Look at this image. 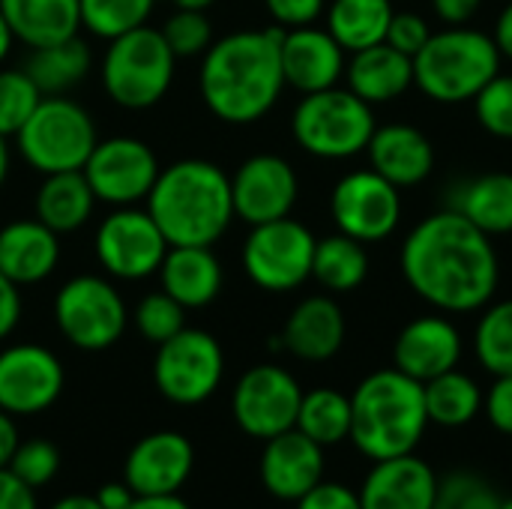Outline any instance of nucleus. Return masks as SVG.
<instances>
[{"mask_svg": "<svg viewBox=\"0 0 512 509\" xmlns=\"http://www.w3.org/2000/svg\"><path fill=\"white\" fill-rule=\"evenodd\" d=\"M399 264L408 288L441 312L486 309L501 279L492 237L453 207L426 216L405 237Z\"/></svg>", "mask_w": 512, "mask_h": 509, "instance_id": "obj_1", "label": "nucleus"}, {"mask_svg": "<svg viewBox=\"0 0 512 509\" xmlns=\"http://www.w3.org/2000/svg\"><path fill=\"white\" fill-rule=\"evenodd\" d=\"M279 42L282 27L237 30L213 39L198 69V90L213 117L249 126L273 111L285 90Z\"/></svg>", "mask_w": 512, "mask_h": 509, "instance_id": "obj_2", "label": "nucleus"}, {"mask_svg": "<svg viewBox=\"0 0 512 509\" xmlns=\"http://www.w3.org/2000/svg\"><path fill=\"white\" fill-rule=\"evenodd\" d=\"M144 204L171 246H213L237 219L231 177L210 159L162 168Z\"/></svg>", "mask_w": 512, "mask_h": 509, "instance_id": "obj_3", "label": "nucleus"}, {"mask_svg": "<svg viewBox=\"0 0 512 509\" xmlns=\"http://www.w3.org/2000/svg\"><path fill=\"white\" fill-rule=\"evenodd\" d=\"M426 429L423 384L399 369L372 372L351 393V441L372 462L414 453Z\"/></svg>", "mask_w": 512, "mask_h": 509, "instance_id": "obj_4", "label": "nucleus"}, {"mask_svg": "<svg viewBox=\"0 0 512 509\" xmlns=\"http://www.w3.org/2000/svg\"><path fill=\"white\" fill-rule=\"evenodd\" d=\"M501 72V51L495 39L474 27H447L432 33L414 54V84L432 102L462 105Z\"/></svg>", "mask_w": 512, "mask_h": 509, "instance_id": "obj_5", "label": "nucleus"}, {"mask_svg": "<svg viewBox=\"0 0 512 509\" xmlns=\"http://www.w3.org/2000/svg\"><path fill=\"white\" fill-rule=\"evenodd\" d=\"M177 57L168 48L159 27H135L117 39H108V48L99 63V78L105 96L129 111L153 108L165 99L174 81Z\"/></svg>", "mask_w": 512, "mask_h": 509, "instance_id": "obj_6", "label": "nucleus"}, {"mask_svg": "<svg viewBox=\"0 0 512 509\" xmlns=\"http://www.w3.org/2000/svg\"><path fill=\"white\" fill-rule=\"evenodd\" d=\"M375 126L372 105L339 84L306 93L291 114L294 141L318 159H351L363 153Z\"/></svg>", "mask_w": 512, "mask_h": 509, "instance_id": "obj_7", "label": "nucleus"}, {"mask_svg": "<svg viewBox=\"0 0 512 509\" xmlns=\"http://www.w3.org/2000/svg\"><path fill=\"white\" fill-rule=\"evenodd\" d=\"M99 135L90 111L69 96H42L30 120L18 129L21 159L36 174L81 171Z\"/></svg>", "mask_w": 512, "mask_h": 509, "instance_id": "obj_8", "label": "nucleus"}, {"mask_svg": "<svg viewBox=\"0 0 512 509\" xmlns=\"http://www.w3.org/2000/svg\"><path fill=\"white\" fill-rule=\"evenodd\" d=\"M54 324L60 336L81 351H105L117 345L129 324V309L114 282L81 273L54 294Z\"/></svg>", "mask_w": 512, "mask_h": 509, "instance_id": "obj_9", "label": "nucleus"}, {"mask_svg": "<svg viewBox=\"0 0 512 509\" xmlns=\"http://www.w3.org/2000/svg\"><path fill=\"white\" fill-rule=\"evenodd\" d=\"M315 234L285 216L273 222L252 225L243 240V270L252 285L270 294H285L300 288L312 279V258H315Z\"/></svg>", "mask_w": 512, "mask_h": 509, "instance_id": "obj_10", "label": "nucleus"}, {"mask_svg": "<svg viewBox=\"0 0 512 509\" xmlns=\"http://www.w3.org/2000/svg\"><path fill=\"white\" fill-rule=\"evenodd\" d=\"M225 375V354L216 336L207 330L183 327L168 342L156 345L153 384L171 405H201L207 402Z\"/></svg>", "mask_w": 512, "mask_h": 509, "instance_id": "obj_11", "label": "nucleus"}, {"mask_svg": "<svg viewBox=\"0 0 512 509\" xmlns=\"http://www.w3.org/2000/svg\"><path fill=\"white\" fill-rule=\"evenodd\" d=\"M168 240L156 219L135 207H114L96 228L93 237V252L99 267L120 282H141L159 273L165 255H168Z\"/></svg>", "mask_w": 512, "mask_h": 509, "instance_id": "obj_12", "label": "nucleus"}, {"mask_svg": "<svg viewBox=\"0 0 512 509\" xmlns=\"http://www.w3.org/2000/svg\"><path fill=\"white\" fill-rule=\"evenodd\" d=\"M159 171L162 168L153 147L132 135L96 141L93 153L81 168L96 201L111 207H135L147 201Z\"/></svg>", "mask_w": 512, "mask_h": 509, "instance_id": "obj_13", "label": "nucleus"}, {"mask_svg": "<svg viewBox=\"0 0 512 509\" xmlns=\"http://www.w3.org/2000/svg\"><path fill=\"white\" fill-rule=\"evenodd\" d=\"M300 399L303 390L288 369L261 363L240 375L231 393V414L249 438L270 441L297 426Z\"/></svg>", "mask_w": 512, "mask_h": 509, "instance_id": "obj_14", "label": "nucleus"}, {"mask_svg": "<svg viewBox=\"0 0 512 509\" xmlns=\"http://www.w3.org/2000/svg\"><path fill=\"white\" fill-rule=\"evenodd\" d=\"M330 216L336 228L360 243L387 240L402 219V195L378 171H351L345 174L330 195Z\"/></svg>", "mask_w": 512, "mask_h": 509, "instance_id": "obj_15", "label": "nucleus"}, {"mask_svg": "<svg viewBox=\"0 0 512 509\" xmlns=\"http://www.w3.org/2000/svg\"><path fill=\"white\" fill-rule=\"evenodd\" d=\"M66 384L63 363L45 345L21 342L0 351V411L33 417L48 411Z\"/></svg>", "mask_w": 512, "mask_h": 509, "instance_id": "obj_16", "label": "nucleus"}, {"mask_svg": "<svg viewBox=\"0 0 512 509\" xmlns=\"http://www.w3.org/2000/svg\"><path fill=\"white\" fill-rule=\"evenodd\" d=\"M300 195L297 171L276 153H255L231 174L234 216L249 228L291 216Z\"/></svg>", "mask_w": 512, "mask_h": 509, "instance_id": "obj_17", "label": "nucleus"}, {"mask_svg": "<svg viewBox=\"0 0 512 509\" xmlns=\"http://www.w3.org/2000/svg\"><path fill=\"white\" fill-rule=\"evenodd\" d=\"M195 468V447L180 432L144 435L126 456L123 483L135 495H177Z\"/></svg>", "mask_w": 512, "mask_h": 509, "instance_id": "obj_18", "label": "nucleus"}, {"mask_svg": "<svg viewBox=\"0 0 512 509\" xmlns=\"http://www.w3.org/2000/svg\"><path fill=\"white\" fill-rule=\"evenodd\" d=\"M345 48L330 36L327 27H294L282 30L279 57H282V75L285 87H294L297 93H318L327 87H336L339 78H345Z\"/></svg>", "mask_w": 512, "mask_h": 509, "instance_id": "obj_19", "label": "nucleus"}, {"mask_svg": "<svg viewBox=\"0 0 512 509\" xmlns=\"http://www.w3.org/2000/svg\"><path fill=\"white\" fill-rule=\"evenodd\" d=\"M462 357V336L444 315H423L402 327L393 345V369L426 384L450 369Z\"/></svg>", "mask_w": 512, "mask_h": 509, "instance_id": "obj_20", "label": "nucleus"}, {"mask_svg": "<svg viewBox=\"0 0 512 509\" xmlns=\"http://www.w3.org/2000/svg\"><path fill=\"white\" fill-rule=\"evenodd\" d=\"M321 480H324V447L306 438L300 429H288L264 441L261 483L273 498L297 504Z\"/></svg>", "mask_w": 512, "mask_h": 509, "instance_id": "obj_21", "label": "nucleus"}, {"mask_svg": "<svg viewBox=\"0 0 512 509\" xmlns=\"http://www.w3.org/2000/svg\"><path fill=\"white\" fill-rule=\"evenodd\" d=\"M438 477L420 456L381 459L369 471L360 489L363 509H432Z\"/></svg>", "mask_w": 512, "mask_h": 509, "instance_id": "obj_22", "label": "nucleus"}, {"mask_svg": "<svg viewBox=\"0 0 512 509\" xmlns=\"http://www.w3.org/2000/svg\"><path fill=\"white\" fill-rule=\"evenodd\" d=\"M279 339H282V351H288L306 363H324V360L336 357L345 342L342 306L324 294L300 300L291 309Z\"/></svg>", "mask_w": 512, "mask_h": 509, "instance_id": "obj_23", "label": "nucleus"}, {"mask_svg": "<svg viewBox=\"0 0 512 509\" xmlns=\"http://www.w3.org/2000/svg\"><path fill=\"white\" fill-rule=\"evenodd\" d=\"M366 153H369L372 171H378L399 189L417 186L435 171V147L411 123L375 126Z\"/></svg>", "mask_w": 512, "mask_h": 509, "instance_id": "obj_24", "label": "nucleus"}, {"mask_svg": "<svg viewBox=\"0 0 512 509\" xmlns=\"http://www.w3.org/2000/svg\"><path fill=\"white\" fill-rule=\"evenodd\" d=\"M60 264V234L33 219H12L0 228V273L21 285H39Z\"/></svg>", "mask_w": 512, "mask_h": 509, "instance_id": "obj_25", "label": "nucleus"}, {"mask_svg": "<svg viewBox=\"0 0 512 509\" xmlns=\"http://www.w3.org/2000/svg\"><path fill=\"white\" fill-rule=\"evenodd\" d=\"M159 282L168 297L183 309H204L222 291V261L213 246H168V255L159 267Z\"/></svg>", "mask_w": 512, "mask_h": 509, "instance_id": "obj_26", "label": "nucleus"}, {"mask_svg": "<svg viewBox=\"0 0 512 509\" xmlns=\"http://www.w3.org/2000/svg\"><path fill=\"white\" fill-rule=\"evenodd\" d=\"M345 78L348 90L375 108L399 99L414 84V57L396 51L387 42H378L351 54V60L345 63Z\"/></svg>", "mask_w": 512, "mask_h": 509, "instance_id": "obj_27", "label": "nucleus"}, {"mask_svg": "<svg viewBox=\"0 0 512 509\" xmlns=\"http://www.w3.org/2000/svg\"><path fill=\"white\" fill-rule=\"evenodd\" d=\"M0 12L15 42L27 48L63 42L81 30L78 0H0Z\"/></svg>", "mask_w": 512, "mask_h": 509, "instance_id": "obj_28", "label": "nucleus"}, {"mask_svg": "<svg viewBox=\"0 0 512 509\" xmlns=\"http://www.w3.org/2000/svg\"><path fill=\"white\" fill-rule=\"evenodd\" d=\"M96 207V195L81 171H60L45 174L36 198H33V216L48 225L54 234H72L81 231Z\"/></svg>", "mask_w": 512, "mask_h": 509, "instance_id": "obj_29", "label": "nucleus"}, {"mask_svg": "<svg viewBox=\"0 0 512 509\" xmlns=\"http://www.w3.org/2000/svg\"><path fill=\"white\" fill-rule=\"evenodd\" d=\"M453 210L489 237L512 234V174L489 171L465 180L453 195Z\"/></svg>", "mask_w": 512, "mask_h": 509, "instance_id": "obj_30", "label": "nucleus"}, {"mask_svg": "<svg viewBox=\"0 0 512 509\" xmlns=\"http://www.w3.org/2000/svg\"><path fill=\"white\" fill-rule=\"evenodd\" d=\"M90 66H93L90 45L81 36H69L63 42L30 48L24 72L42 90V96H66L90 75Z\"/></svg>", "mask_w": 512, "mask_h": 509, "instance_id": "obj_31", "label": "nucleus"}, {"mask_svg": "<svg viewBox=\"0 0 512 509\" xmlns=\"http://www.w3.org/2000/svg\"><path fill=\"white\" fill-rule=\"evenodd\" d=\"M390 0H333L327 6V30L345 51H363L387 39L393 18Z\"/></svg>", "mask_w": 512, "mask_h": 509, "instance_id": "obj_32", "label": "nucleus"}, {"mask_svg": "<svg viewBox=\"0 0 512 509\" xmlns=\"http://www.w3.org/2000/svg\"><path fill=\"white\" fill-rule=\"evenodd\" d=\"M369 276V252L366 243L348 234H330L315 243L312 258V279L333 294L357 291Z\"/></svg>", "mask_w": 512, "mask_h": 509, "instance_id": "obj_33", "label": "nucleus"}, {"mask_svg": "<svg viewBox=\"0 0 512 509\" xmlns=\"http://www.w3.org/2000/svg\"><path fill=\"white\" fill-rule=\"evenodd\" d=\"M423 402L429 423L444 429H462L483 411V390L474 378L462 375L459 369H450L423 384Z\"/></svg>", "mask_w": 512, "mask_h": 509, "instance_id": "obj_34", "label": "nucleus"}, {"mask_svg": "<svg viewBox=\"0 0 512 509\" xmlns=\"http://www.w3.org/2000/svg\"><path fill=\"white\" fill-rule=\"evenodd\" d=\"M294 429H300L306 438H312L321 447L342 444L345 438H351V396L333 387H318L303 393Z\"/></svg>", "mask_w": 512, "mask_h": 509, "instance_id": "obj_35", "label": "nucleus"}, {"mask_svg": "<svg viewBox=\"0 0 512 509\" xmlns=\"http://www.w3.org/2000/svg\"><path fill=\"white\" fill-rule=\"evenodd\" d=\"M159 0H78L81 27L96 39H117L135 27H144Z\"/></svg>", "mask_w": 512, "mask_h": 509, "instance_id": "obj_36", "label": "nucleus"}, {"mask_svg": "<svg viewBox=\"0 0 512 509\" xmlns=\"http://www.w3.org/2000/svg\"><path fill=\"white\" fill-rule=\"evenodd\" d=\"M474 351L486 372L512 375V300L489 303L477 330H474Z\"/></svg>", "mask_w": 512, "mask_h": 509, "instance_id": "obj_37", "label": "nucleus"}, {"mask_svg": "<svg viewBox=\"0 0 512 509\" xmlns=\"http://www.w3.org/2000/svg\"><path fill=\"white\" fill-rule=\"evenodd\" d=\"M42 90L24 69H0V135L15 138L18 129L30 120Z\"/></svg>", "mask_w": 512, "mask_h": 509, "instance_id": "obj_38", "label": "nucleus"}, {"mask_svg": "<svg viewBox=\"0 0 512 509\" xmlns=\"http://www.w3.org/2000/svg\"><path fill=\"white\" fill-rule=\"evenodd\" d=\"M129 318H132L135 330L153 345L168 342L171 336H177L186 327V309L174 297H168L165 291L147 294Z\"/></svg>", "mask_w": 512, "mask_h": 509, "instance_id": "obj_39", "label": "nucleus"}, {"mask_svg": "<svg viewBox=\"0 0 512 509\" xmlns=\"http://www.w3.org/2000/svg\"><path fill=\"white\" fill-rule=\"evenodd\" d=\"M159 30L177 60L204 57V51L213 45V24L207 12L198 9H174Z\"/></svg>", "mask_w": 512, "mask_h": 509, "instance_id": "obj_40", "label": "nucleus"}, {"mask_svg": "<svg viewBox=\"0 0 512 509\" xmlns=\"http://www.w3.org/2000/svg\"><path fill=\"white\" fill-rule=\"evenodd\" d=\"M432 509H501L498 492L471 471H456L438 480Z\"/></svg>", "mask_w": 512, "mask_h": 509, "instance_id": "obj_41", "label": "nucleus"}, {"mask_svg": "<svg viewBox=\"0 0 512 509\" xmlns=\"http://www.w3.org/2000/svg\"><path fill=\"white\" fill-rule=\"evenodd\" d=\"M9 471L27 483L30 489H42L48 486L57 471H60V450L45 441V438H30V441H21L9 459Z\"/></svg>", "mask_w": 512, "mask_h": 509, "instance_id": "obj_42", "label": "nucleus"}, {"mask_svg": "<svg viewBox=\"0 0 512 509\" xmlns=\"http://www.w3.org/2000/svg\"><path fill=\"white\" fill-rule=\"evenodd\" d=\"M474 114L477 123L495 135L512 138V75H495L477 96H474Z\"/></svg>", "mask_w": 512, "mask_h": 509, "instance_id": "obj_43", "label": "nucleus"}, {"mask_svg": "<svg viewBox=\"0 0 512 509\" xmlns=\"http://www.w3.org/2000/svg\"><path fill=\"white\" fill-rule=\"evenodd\" d=\"M432 36V27L423 15L417 12H393L390 27H387V45H393L396 51L414 57Z\"/></svg>", "mask_w": 512, "mask_h": 509, "instance_id": "obj_44", "label": "nucleus"}, {"mask_svg": "<svg viewBox=\"0 0 512 509\" xmlns=\"http://www.w3.org/2000/svg\"><path fill=\"white\" fill-rule=\"evenodd\" d=\"M264 6H267L276 27L294 30V27L315 24L324 15L327 0H264Z\"/></svg>", "mask_w": 512, "mask_h": 509, "instance_id": "obj_45", "label": "nucleus"}, {"mask_svg": "<svg viewBox=\"0 0 512 509\" xmlns=\"http://www.w3.org/2000/svg\"><path fill=\"white\" fill-rule=\"evenodd\" d=\"M297 509H363L360 507V492L342 486V483H327L321 480L315 489H309L300 501Z\"/></svg>", "mask_w": 512, "mask_h": 509, "instance_id": "obj_46", "label": "nucleus"}, {"mask_svg": "<svg viewBox=\"0 0 512 509\" xmlns=\"http://www.w3.org/2000/svg\"><path fill=\"white\" fill-rule=\"evenodd\" d=\"M483 411L498 432L512 435V375L495 378V384L483 396Z\"/></svg>", "mask_w": 512, "mask_h": 509, "instance_id": "obj_47", "label": "nucleus"}, {"mask_svg": "<svg viewBox=\"0 0 512 509\" xmlns=\"http://www.w3.org/2000/svg\"><path fill=\"white\" fill-rule=\"evenodd\" d=\"M33 492L36 489L21 483L9 468L0 471V509H39Z\"/></svg>", "mask_w": 512, "mask_h": 509, "instance_id": "obj_48", "label": "nucleus"}, {"mask_svg": "<svg viewBox=\"0 0 512 509\" xmlns=\"http://www.w3.org/2000/svg\"><path fill=\"white\" fill-rule=\"evenodd\" d=\"M21 321V291L12 279L0 273V339L12 336Z\"/></svg>", "mask_w": 512, "mask_h": 509, "instance_id": "obj_49", "label": "nucleus"}, {"mask_svg": "<svg viewBox=\"0 0 512 509\" xmlns=\"http://www.w3.org/2000/svg\"><path fill=\"white\" fill-rule=\"evenodd\" d=\"M429 3L447 27H465L483 6V0H429Z\"/></svg>", "mask_w": 512, "mask_h": 509, "instance_id": "obj_50", "label": "nucleus"}, {"mask_svg": "<svg viewBox=\"0 0 512 509\" xmlns=\"http://www.w3.org/2000/svg\"><path fill=\"white\" fill-rule=\"evenodd\" d=\"M96 501L102 509H126L135 501V492L126 486V483H105L99 492H96Z\"/></svg>", "mask_w": 512, "mask_h": 509, "instance_id": "obj_51", "label": "nucleus"}, {"mask_svg": "<svg viewBox=\"0 0 512 509\" xmlns=\"http://www.w3.org/2000/svg\"><path fill=\"white\" fill-rule=\"evenodd\" d=\"M18 444H21V438H18V429H15L12 414L0 411V471L9 468V459H12V453H15Z\"/></svg>", "mask_w": 512, "mask_h": 509, "instance_id": "obj_52", "label": "nucleus"}, {"mask_svg": "<svg viewBox=\"0 0 512 509\" xmlns=\"http://www.w3.org/2000/svg\"><path fill=\"white\" fill-rule=\"evenodd\" d=\"M492 39H495L501 57L512 60V0L501 9V15L495 21V30H492Z\"/></svg>", "mask_w": 512, "mask_h": 509, "instance_id": "obj_53", "label": "nucleus"}, {"mask_svg": "<svg viewBox=\"0 0 512 509\" xmlns=\"http://www.w3.org/2000/svg\"><path fill=\"white\" fill-rule=\"evenodd\" d=\"M126 509H192L180 495H135Z\"/></svg>", "mask_w": 512, "mask_h": 509, "instance_id": "obj_54", "label": "nucleus"}, {"mask_svg": "<svg viewBox=\"0 0 512 509\" xmlns=\"http://www.w3.org/2000/svg\"><path fill=\"white\" fill-rule=\"evenodd\" d=\"M51 509H102V507H99L96 495H66V498H60V501H57Z\"/></svg>", "mask_w": 512, "mask_h": 509, "instance_id": "obj_55", "label": "nucleus"}, {"mask_svg": "<svg viewBox=\"0 0 512 509\" xmlns=\"http://www.w3.org/2000/svg\"><path fill=\"white\" fill-rule=\"evenodd\" d=\"M12 45H15V36H12V30H9L6 18H3V12H0V63L9 57Z\"/></svg>", "mask_w": 512, "mask_h": 509, "instance_id": "obj_56", "label": "nucleus"}, {"mask_svg": "<svg viewBox=\"0 0 512 509\" xmlns=\"http://www.w3.org/2000/svg\"><path fill=\"white\" fill-rule=\"evenodd\" d=\"M174 9H198V12H207L216 0H168Z\"/></svg>", "mask_w": 512, "mask_h": 509, "instance_id": "obj_57", "label": "nucleus"}, {"mask_svg": "<svg viewBox=\"0 0 512 509\" xmlns=\"http://www.w3.org/2000/svg\"><path fill=\"white\" fill-rule=\"evenodd\" d=\"M9 177V147H6V138L0 135V186L6 183Z\"/></svg>", "mask_w": 512, "mask_h": 509, "instance_id": "obj_58", "label": "nucleus"}, {"mask_svg": "<svg viewBox=\"0 0 512 509\" xmlns=\"http://www.w3.org/2000/svg\"><path fill=\"white\" fill-rule=\"evenodd\" d=\"M501 509H512V498H507V501H501Z\"/></svg>", "mask_w": 512, "mask_h": 509, "instance_id": "obj_59", "label": "nucleus"}]
</instances>
